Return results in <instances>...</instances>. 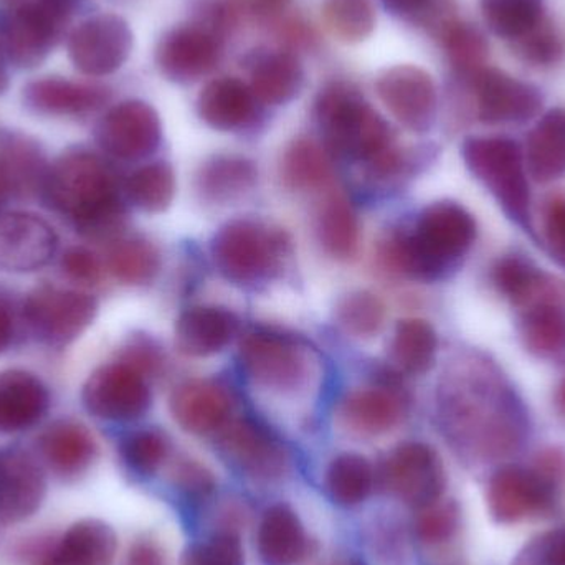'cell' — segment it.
Masks as SVG:
<instances>
[{
  "label": "cell",
  "instance_id": "obj_35",
  "mask_svg": "<svg viewBox=\"0 0 565 565\" xmlns=\"http://www.w3.org/2000/svg\"><path fill=\"white\" fill-rule=\"evenodd\" d=\"M556 278V275L541 270L523 254L503 255L491 268L494 288L518 309L543 296Z\"/></svg>",
  "mask_w": 565,
  "mask_h": 565
},
{
  "label": "cell",
  "instance_id": "obj_25",
  "mask_svg": "<svg viewBox=\"0 0 565 565\" xmlns=\"http://www.w3.org/2000/svg\"><path fill=\"white\" fill-rule=\"evenodd\" d=\"M241 328L237 315L222 306H192L175 322V348L188 358H209L231 344Z\"/></svg>",
  "mask_w": 565,
  "mask_h": 565
},
{
  "label": "cell",
  "instance_id": "obj_49",
  "mask_svg": "<svg viewBox=\"0 0 565 565\" xmlns=\"http://www.w3.org/2000/svg\"><path fill=\"white\" fill-rule=\"evenodd\" d=\"M322 15L332 35L345 43L367 39L375 26L371 0H326Z\"/></svg>",
  "mask_w": 565,
  "mask_h": 565
},
{
  "label": "cell",
  "instance_id": "obj_63",
  "mask_svg": "<svg viewBox=\"0 0 565 565\" xmlns=\"http://www.w3.org/2000/svg\"><path fill=\"white\" fill-rule=\"evenodd\" d=\"M39 565H65L62 563V561L56 559L55 556H53V553H50L49 556L43 557L42 561H40Z\"/></svg>",
  "mask_w": 565,
  "mask_h": 565
},
{
  "label": "cell",
  "instance_id": "obj_1",
  "mask_svg": "<svg viewBox=\"0 0 565 565\" xmlns=\"http://www.w3.org/2000/svg\"><path fill=\"white\" fill-rule=\"evenodd\" d=\"M42 201L89 241H118L126 207L115 169L96 152L70 149L46 174Z\"/></svg>",
  "mask_w": 565,
  "mask_h": 565
},
{
  "label": "cell",
  "instance_id": "obj_19",
  "mask_svg": "<svg viewBox=\"0 0 565 565\" xmlns=\"http://www.w3.org/2000/svg\"><path fill=\"white\" fill-rule=\"evenodd\" d=\"M221 40V35L205 23L178 26L159 42L158 68L171 82H198L217 66L222 55Z\"/></svg>",
  "mask_w": 565,
  "mask_h": 565
},
{
  "label": "cell",
  "instance_id": "obj_29",
  "mask_svg": "<svg viewBox=\"0 0 565 565\" xmlns=\"http://www.w3.org/2000/svg\"><path fill=\"white\" fill-rule=\"evenodd\" d=\"M258 171L250 159L218 154L195 172L194 191L204 204L228 205L241 201L257 184Z\"/></svg>",
  "mask_w": 565,
  "mask_h": 565
},
{
  "label": "cell",
  "instance_id": "obj_16",
  "mask_svg": "<svg viewBox=\"0 0 565 565\" xmlns=\"http://www.w3.org/2000/svg\"><path fill=\"white\" fill-rule=\"evenodd\" d=\"M468 82L475 89L478 121L483 125H523L543 109V93L537 86L501 70H481Z\"/></svg>",
  "mask_w": 565,
  "mask_h": 565
},
{
  "label": "cell",
  "instance_id": "obj_33",
  "mask_svg": "<svg viewBox=\"0 0 565 565\" xmlns=\"http://www.w3.org/2000/svg\"><path fill=\"white\" fill-rule=\"evenodd\" d=\"M250 89L265 105H286L305 85V70L289 52L260 53L252 63Z\"/></svg>",
  "mask_w": 565,
  "mask_h": 565
},
{
  "label": "cell",
  "instance_id": "obj_23",
  "mask_svg": "<svg viewBox=\"0 0 565 565\" xmlns=\"http://www.w3.org/2000/svg\"><path fill=\"white\" fill-rule=\"evenodd\" d=\"M45 494V475L29 454L0 451V523L29 520L42 507Z\"/></svg>",
  "mask_w": 565,
  "mask_h": 565
},
{
  "label": "cell",
  "instance_id": "obj_61",
  "mask_svg": "<svg viewBox=\"0 0 565 565\" xmlns=\"http://www.w3.org/2000/svg\"><path fill=\"white\" fill-rule=\"evenodd\" d=\"M554 404H556L557 411L565 415V379L561 382L557 387L556 395H554Z\"/></svg>",
  "mask_w": 565,
  "mask_h": 565
},
{
  "label": "cell",
  "instance_id": "obj_31",
  "mask_svg": "<svg viewBox=\"0 0 565 565\" xmlns=\"http://www.w3.org/2000/svg\"><path fill=\"white\" fill-rule=\"evenodd\" d=\"M527 174L547 184L565 175V109L554 108L536 122L524 148Z\"/></svg>",
  "mask_w": 565,
  "mask_h": 565
},
{
  "label": "cell",
  "instance_id": "obj_27",
  "mask_svg": "<svg viewBox=\"0 0 565 565\" xmlns=\"http://www.w3.org/2000/svg\"><path fill=\"white\" fill-rule=\"evenodd\" d=\"M39 451L46 467L62 478H78L98 458L92 431L73 420L53 422L39 437Z\"/></svg>",
  "mask_w": 565,
  "mask_h": 565
},
{
  "label": "cell",
  "instance_id": "obj_53",
  "mask_svg": "<svg viewBox=\"0 0 565 565\" xmlns=\"http://www.w3.org/2000/svg\"><path fill=\"white\" fill-rule=\"evenodd\" d=\"M60 270L79 286L98 285L103 277L102 262L88 248L73 247L63 254Z\"/></svg>",
  "mask_w": 565,
  "mask_h": 565
},
{
  "label": "cell",
  "instance_id": "obj_52",
  "mask_svg": "<svg viewBox=\"0 0 565 565\" xmlns=\"http://www.w3.org/2000/svg\"><path fill=\"white\" fill-rule=\"evenodd\" d=\"M540 241L547 255L565 268V198L553 199L544 207Z\"/></svg>",
  "mask_w": 565,
  "mask_h": 565
},
{
  "label": "cell",
  "instance_id": "obj_4",
  "mask_svg": "<svg viewBox=\"0 0 565 565\" xmlns=\"http://www.w3.org/2000/svg\"><path fill=\"white\" fill-rule=\"evenodd\" d=\"M316 116L329 151L341 158L367 164L394 146L387 121L344 83L322 89Z\"/></svg>",
  "mask_w": 565,
  "mask_h": 565
},
{
  "label": "cell",
  "instance_id": "obj_59",
  "mask_svg": "<svg viewBox=\"0 0 565 565\" xmlns=\"http://www.w3.org/2000/svg\"><path fill=\"white\" fill-rule=\"evenodd\" d=\"M322 565H369V563L364 557L355 556V554H341Z\"/></svg>",
  "mask_w": 565,
  "mask_h": 565
},
{
  "label": "cell",
  "instance_id": "obj_57",
  "mask_svg": "<svg viewBox=\"0 0 565 565\" xmlns=\"http://www.w3.org/2000/svg\"><path fill=\"white\" fill-rule=\"evenodd\" d=\"M291 0H235V7L252 15L268 17L281 12Z\"/></svg>",
  "mask_w": 565,
  "mask_h": 565
},
{
  "label": "cell",
  "instance_id": "obj_24",
  "mask_svg": "<svg viewBox=\"0 0 565 565\" xmlns=\"http://www.w3.org/2000/svg\"><path fill=\"white\" fill-rule=\"evenodd\" d=\"M322 497L335 510L361 511L379 494L377 465L358 451H341L321 473Z\"/></svg>",
  "mask_w": 565,
  "mask_h": 565
},
{
  "label": "cell",
  "instance_id": "obj_45",
  "mask_svg": "<svg viewBox=\"0 0 565 565\" xmlns=\"http://www.w3.org/2000/svg\"><path fill=\"white\" fill-rule=\"evenodd\" d=\"M481 13L494 35L511 42H516L546 19L543 0H481Z\"/></svg>",
  "mask_w": 565,
  "mask_h": 565
},
{
  "label": "cell",
  "instance_id": "obj_64",
  "mask_svg": "<svg viewBox=\"0 0 565 565\" xmlns=\"http://www.w3.org/2000/svg\"><path fill=\"white\" fill-rule=\"evenodd\" d=\"M563 478H565V468H564V475H563Z\"/></svg>",
  "mask_w": 565,
  "mask_h": 565
},
{
  "label": "cell",
  "instance_id": "obj_48",
  "mask_svg": "<svg viewBox=\"0 0 565 565\" xmlns=\"http://www.w3.org/2000/svg\"><path fill=\"white\" fill-rule=\"evenodd\" d=\"M335 319L355 338H374L384 328L385 305L374 292L359 289L338 302Z\"/></svg>",
  "mask_w": 565,
  "mask_h": 565
},
{
  "label": "cell",
  "instance_id": "obj_42",
  "mask_svg": "<svg viewBox=\"0 0 565 565\" xmlns=\"http://www.w3.org/2000/svg\"><path fill=\"white\" fill-rule=\"evenodd\" d=\"M106 265L113 277L125 285H148L161 270V254L145 238H118L109 248Z\"/></svg>",
  "mask_w": 565,
  "mask_h": 565
},
{
  "label": "cell",
  "instance_id": "obj_39",
  "mask_svg": "<svg viewBox=\"0 0 565 565\" xmlns=\"http://www.w3.org/2000/svg\"><path fill=\"white\" fill-rule=\"evenodd\" d=\"M119 458L129 473L141 480H152L166 473L172 461L171 438L159 428H138L119 441Z\"/></svg>",
  "mask_w": 565,
  "mask_h": 565
},
{
  "label": "cell",
  "instance_id": "obj_46",
  "mask_svg": "<svg viewBox=\"0 0 565 565\" xmlns=\"http://www.w3.org/2000/svg\"><path fill=\"white\" fill-rule=\"evenodd\" d=\"M411 527L415 543L425 550L448 546L461 530L460 504L450 498H441L437 503L415 511Z\"/></svg>",
  "mask_w": 565,
  "mask_h": 565
},
{
  "label": "cell",
  "instance_id": "obj_17",
  "mask_svg": "<svg viewBox=\"0 0 565 565\" xmlns=\"http://www.w3.org/2000/svg\"><path fill=\"white\" fill-rule=\"evenodd\" d=\"M96 138L103 151L111 158L139 161L151 156L161 145V118L148 103L129 99L106 113Z\"/></svg>",
  "mask_w": 565,
  "mask_h": 565
},
{
  "label": "cell",
  "instance_id": "obj_11",
  "mask_svg": "<svg viewBox=\"0 0 565 565\" xmlns=\"http://www.w3.org/2000/svg\"><path fill=\"white\" fill-rule=\"evenodd\" d=\"M73 0H35L19 7L3 26L2 45L19 68L40 65L72 17Z\"/></svg>",
  "mask_w": 565,
  "mask_h": 565
},
{
  "label": "cell",
  "instance_id": "obj_9",
  "mask_svg": "<svg viewBox=\"0 0 565 565\" xmlns=\"http://www.w3.org/2000/svg\"><path fill=\"white\" fill-rule=\"evenodd\" d=\"M238 361L255 385L275 394H295L308 381L309 359L301 342L270 329L247 332Z\"/></svg>",
  "mask_w": 565,
  "mask_h": 565
},
{
  "label": "cell",
  "instance_id": "obj_32",
  "mask_svg": "<svg viewBox=\"0 0 565 565\" xmlns=\"http://www.w3.org/2000/svg\"><path fill=\"white\" fill-rule=\"evenodd\" d=\"M52 553L65 565H115L119 537L105 521L83 520L65 531Z\"/></svg>",
  "mask_w": 565,
  "mask_h": 565
},
{
  "label": "cell",
  "instance_id": "obj_26",
  "mask_svg": "<svg viewBox=\"0 0 565 565\" xmlns=\"http://www.w3.org/2000/svg\"><path fill=\"white\" fill-rule=\"evenodd\" d=\"M49 408V387L36 375L20 369L0 372V434L30 430Z\"/></svg>",
  "mask_w": 565,
  "mask_h": 565
},
{
  "label": "cell",
  "instance_id": "obj_58",
  "mask_svg": "<svg viewBox=\"0 0 565 565\" xmlns=\"http://www.w3.org/2000/svg\"><path fill=\"white\" fill-rule=\"evenodd\" d=\"M431 0H384V6L397 15H415L430 7Z\"/></svg>",
  "mask_w": 565,
  "mask_h": 565
},
{
  "label": "cell",
  "instance_id": "obj_28",
  "mask_svg": "<svg viewBox=\"0 0 565 565\" xmlns=\"http://www.w3.org/2000/svg\"><path fill=\"white\" fill-rule=\"evenodd\" d=\"M111 98L108 88L63 78H42L23 88L26 108L45 116H85L98 111Z\"/></svg>",
  "mask_w": 565,
  "mask_h": 565
},
{
  "label": "cell",
  "instance_id": "obj_62",
  "mask_svg": "<svg viewBox=\"0 0 565 565\" xmlns=\"http://www.w3.org/2000/svg\"><path fill=\"white\" fill-rule=\"evenodd\" d=\"M9 86V75H7L6 65H3L2 50H0V95L6 92Z\"/></svg>",
  "mask_w": 565,
  "mask_h": 565
},
{
  "label": "cell",
  "instance_id": "obj_8",
  "mask_svg": "<svg viewBox=\"0 0 565 565\" xmlns=\"http://www.w3.org/2000/svg\"><path fill=\"white\" fill-rule=\"evenodd\" d=\"M98 302L88 292L43 285L29 292L22 321L40 344L63 349L92 326Z\"/></svg>",
  "mask_w": 565,
  "mask_h": 565
},
{
  "label": "cell",
  "instance_id": "obj_22",
  "mask_svg": "<svg viewBox=\"0 0 565 565\" xmlns=\"http://www.w3.org/2000/svg\"><path fill=\"white\" fill-rule=\"evenodd\" d=\"M518 334L521 344L541 361L565 359V281L520 309Z\"/></svg>",
  "mask_w": 565,
  "mask_h": 565
},
{
  "label": "cell",
  "instance_id": "obj_6",
  "mask_svg": "<svg viewBox=\"0 0 565 565\" xmlns=\"http://www.w3.org/2000/svg\"><path fill=\"white\" fill-rule=\"evenodd\" d=\"M215 447L224 463L258 490L282 487L295 471L288 445L257 418L232 417L215 437Z\"/></svg>",
  "mask_w": 565,
  "mask_h": 565
},
{
  "label": "cell",
  "instance_id": "obj_36",
  "mask_svg": "<svg viewBox=\"0 0 565 565\" xmlns=\"http://www.w3.org/2000/svg\"><path fill=\"white\" fill-rule=\"evenodd\" d=\"M166 473L172 497L189 511L204 514L222 497L217 473L199 458L174 457Z\"/></svg>",
  "mask_w": 565,
  "mask_h": 565
},
{
  "label": "cell",
  "instance_id": "obj_41",
  "mask_svg": "<svg viewBox=\"0 0 565 565\" xmlns=\"http://www.w3.org/2000/svg\"><path fill=\"white\" fill-rule=\"evenodd\" d=\"M281 178L292 191L324 188L332 178L328 152L312 139H295L282 154Z\"/></svg>",
  "mask_w": 565,
  "mask_h": 565
},
{
  "label": "cell",
  "instance_id": "obj_5",
  "mask_svg": "<svg viewBox=\"0 0 565 565\" xmlns=\"http://www.w3.org/2000/svg\"><path fill=\"white\" fill-rule=\"evenodd\" d=\"M212 260L225 280L255 286L274 280L291 250V241L281 228L241 218L228 222L212 241Z\"/></svg>",
  "mask_w": 565,
  "mask_h": 565
},
{
  "label": "cell",
  "instance_id": "obj_40",
  "mask_svg": "<svg viewBox=\"0 0 565 565\" xmlns=\"http://www.w3.org/2000/svg\"><path fill=\"white\" fill-rule=\"evenodd\" d=\"M438 335L424 319L408 318L397 322L392 339V359L405 374L422 375L437 361Z\"/></svg>",
  "mask_w": 565,
  "mask_h": 565
},
{
  "label": "cell",
  "instance_id": "obj_47",
  "mask_svg": "<svg viewBox=\"0 0 565 565\" xmlns=\"http://www.w3.org/2000/svg\"><path fill=\"white\" fill-rule=\"evenodd\" d=\"M441 36L451 65L463 78L471 79L487 68L488 43L480 30L470 23L451 20L441 30Z\"/></svg>",
  "mask_w": 565,
  "mask_h": 565
},
{
  "label": "cell",
  "instance_id": "obj_2",
  "mask_svg": "<svg viewBox=\"0 0 565 565\" xmlns=\"http://www.w3.org/2000/svg\"><path fill=\"white\" fill-rule=\"evenodd\" d=\"M473 215L454 201L424 209L414 231L391 235L379 248L385 270L417 281H438L463 264L477 242Z\"/></svg>",
  "mask_w": 565,
  "mask_h": 565
},
{
  "label": "cell",
  "instance_id": "obj_55",
  "mask_svg": "<svg viewBox=\"0 0 565 565\" xmlns=\"http://www.w3.org/2000/svg\"><path fill=\"white\" fill-rule=\"evenodd\" d=\"M168 547L156 536H141L129 546L125 565H171Z\"/></svg>",
  "mask_w": 565,
  "mask_h": 565
},
{
  "label": "cell",
  "instance_id": "obj_18",
  "mask_svg": "<svg viewBox=\"0 0 565 565\" xmlns=\"http://www.w3.org/2000/svg\"><path fill=\"white\" fill-rule=\"evenodd\" d=\"M377 95L404 128L427 132L437 118V86L422 68L412 65L385 70L377 79Z\"/></svg>",
  "mask_w": 565,
  "mask_h": 565
},
{
  "label": "cell",
  "instance_id": "obj_56",
  "mask_svg": "<svg viewBox=\"0 0 565 565\" xmlns=\"http://www.w3.org/2000/svg\"><path fill=\"white\" fill-rule=\"evenodd\" d=\"M22 321V308H17L6 291L0 289V354L13 344Z\"/></svg>",
  "mask_w": 565,
  "mask_h": 565
},
{
  "label": "cell",
  "instance_id": "obj_7",
  "mask_svg": "<svg viewBox=\"0 0 565 565\" xmlns=\"http://www.w3.org/2000/svg\"><path fill=\"white\" fill-rule=\"evenodd\" d=\"M379 494L392 504L415 511L445 498L447 468L440 454L425 441H404L377 463Z\"/></svg>",
  "mask_w": 565,
  "mask_h": 565
},
{
  "label": "cell",
  "instance_id": "obj_51",
  "mask_svg": "<svg viewBox=\"0 0 565 565\" xmlns=\"http://www.w3.org/2000/svg\"><path fill=\"white\" fill-rule=\"evenodd\" d=\"M513 565H565V527L534 536L518 553Z\"/></svg>",
  "mask_w": 565,
  "mask_h": 565
},
{
  "label": "cell",
  "instance_id": "obj_13",
  "mask_svg": "<svg viewBox=\"0 0 565 565\" xmlns=\"http://www.w3.org/2000/svg\"><path fill=\"white\" fill-rule=\"evenodd\" d=\"M557 483L536 468L507 465L488 481L487 504L500 524H516L550 513L556 503Z\"/></svg>",
  "mask_w": 565,
  "mask_h": 565
},
{
  "label": "cell",
  "instance_id": "obj_21",
  "mask_svg": "<svg viewBox=\"0 0 565 565\" xmlns=\"http://www.w3.org/2000/svg\"><path fill=\"white\" fill-rule=\"evenodd\" d=\"M232 408L234 402L225 387L209 379L182 382L169 397L172 420L194 437H217L232 420Z\"/></svg>",
  "mask_w": 565,
  "mask_h": 565
},
{
  "label": "cell",
  "instance_id": "obj_20",
  "mask_svg": "<svg viewBox=\"0 0 565 565\" xmlns=\"http://www.w3.org/2000/svg\"><path fill=\"white\" fill-rule=\"evenodd\" d=\"M58 237L49 222L29 212L0 214V268L30 274L55 257Z\"/></svg>",
  "mask_w": 565,
  "mask_h": 565
},
{
  "label": "cell",
  "instance_id": "obj_10",
  "mask_svg": "<svg viewBox=\"0 0 565 565\" xmlns=\"http://www.w3.org/2000/svg\"><path fill=\"white\" fill-rule=\"evenodd\" d=\"M248 543L260 565H309L318 556L315 533L288 500L268 501L255 513Z\"/></svg>",
  "mask_w": 565,
  "mask_h": 565
},
{
  "label": "cell",
  "instance_id": "obj_30",
  "mask_svg": "<svg viewBox=\"0 0 565 565\" xmlns=\"http://www.w3.org/2000/svg\"><path fill=\"white\" fill-rule=\"evenodd\" d=\"M250 86L231 76L209 83L198 99L202 121L217 131H238L250 125L257 111Z\"/></svg>",
  "mask_w": 565,
  "mask_h": 565
},
{
  "label": "cell",
  "instance_id": "obj_3",
  "mask_svg": "<svg viewBox=\"0 0 565 565\" xmlns=\"http://www.w3.org/2000/svg\"><path fill=\"white\" fill-rule=\"evenodd\" d=\"M468 171L493 195L508 218L536 238L526 159L520 142L508 136H471L461 146Z\"/></svg>",
  "mask_w": 565,
  "mask_h": 565
},
{
  "label": "cell",
  "instance_id": "obj_60",
  "mask_svg": "<svg viewBox=\"0 0 565 565\" xmlns=\"http://www.w3.org/2000/svg\"><path fill=\"white\" fill-rule=\"evenodd\" d=\"M10 195H12V192H10L9 182H7L2 168H0V214H2V209L6 207Z\"/></svg>",
  "mask_w": 565,
  "mask_h": 565
},
{
  "label": "cell",
  "instance_id": "obj_50",
  "mask_svg": "<svg viewBox=\"0 0 565 565\" xmlns=\"http://www.w3.org/2000/svg\"><path fill=\"white\" fill-rule=\"evenodd\" d=\"M514 52L536 66L554 65L563 56V42L546 19L526 35L514 42Z\"/></svg>",
  "mask_w": 565,
  "mask_h": 565
},
{
  "label": "cell",
  "instance_id": "obj_14",
  "mask_svg": "<svg viewBox=\"0 0 565 565\" xmlns=\"http://www.w3.org/2000/svg\"><path fill=\"white\" fill-rule=\"evenodd\" d=\"M408 397L397 382L348 392L335 408V420L349 437L375 440L392 434L407 417Z\"/></svg>",
  "mask_w": 565,
  "mask_h": 565
},
{
  "label": "cell",
  "instance_id": "obj_43",
  "mask_svg": "<svg viewBox=\"0 0 565 565\" xmlns=\"http://www.w3.org/2000/svg\"><path fill=\"white\" fill-rule=\"evenodd\" d=\"M125 194L139 211L161 214L171 207L175 195L174 169L168 162H151L128 175Z\"/></svg>",
  "mask_w": 565,
  "mask_h": 565
},
{
  "label": "cell",
  "instance_id": "obj_12",
  "mask_svg": "<svg viewBox=\"0 0 565 565\" xmlns=\"http://www.w3.org/2000/svg\"><path fill=\"white\" fill-rule=\"evenodd\" d=\"M83 405L93 417L105 422H135L148 414L152 404L148 377L125 362L96 369L83 385Z\"/></svg>",
  "mask_w": 565,
  "mask_h": 565
},
{
  "label": "cell",
  "instance_id": "obj_15",
  "mask_svg": "<svg viewBox=\"0 0 565 565\" xmlns=\"http://www.w3.org/2000/svg\"><path fill=\"white\" fill-rule=\"evenodd\" d=\"M132 50V32L126 20L102 13L79 23L68 40L73 65L88 76H105L121 68Z\"/></svg>",
  "mask_w": 565,
  "mask_h": 565
},
{
  "label": "cell",
  "instance_id": "obj_54",
  "mask_svg": "<svg viewBox=\"0 0 565 565\" xmlns=\"http://www.w3.org/2000/svg\"><path fill=\"white\" fill-rule=\"evenodd\" d=\"M118 361L131 365L136 371L141 372L145 377L158 374L161 371L164 359L154 342L148 338L136 335L122 348Z\"/></svg>",
  "mask_w": 565,
  "mask_h": 565
},
{
  "label": "cell",
  "instance_id": "obj_37",
  "mask_svg": "<svg viewBox=\"0 0 565 565\" xmlns=\"http://www.w3.org/2000/svg\"><path fill=\"white\" fill-rule=\"evenodd\" d=\"M248 531L205 526L178 556V565H248Z\"/></svg>",
  "mask_w": 565,
  "mask_h": 565
},
{
  "label": "cell",
  "instance_id": "obj_44",
  "mask_svg": "<svg viewBox=\"0 0 565 565\" xmlns=\"http://www.w3.org/2000/svg\"><path fill=\"white\" fill-rule=\"evenodd\" d=\"M362 540L371 557L369 565H404L414 536L395 513H379L365 524Z\"/></svg>",
  "mask_w": 565,
  "mask_h": 565
},
{
  "label": "cell",
  "instance_id": "obj_38",
  "mask_svg": "<svg viewBox=\"0 0 565 565\" xmlns=\"http://www.w3.org/2000/svg\"><path fill=\"white\" fill-rule=\"evenodd\" d=\"M318 237L326 254L335 260L349 262L358 257L361 245V225L351 202L341 194L322 202L318 215Z\"/></svg>",
  "mask_w": 565,
  "mask_h": 565
},
{
  "label": "cell",
  "instance_id": "obj_34",
  "mask_svg": "<svg viewBox=\"0 0 565 565\" xmlns=\"http://www.w3.org/2000/svg\"><path fill=\"white\" fill-rule=\"evenodd\" d=\"M0 168L17 198L42 194L50 166L40 146L25 136L7 135L0 139Z\"/></svg>",
  "mask_w": 565,
  "mask_h": 565
}]
</instances>
